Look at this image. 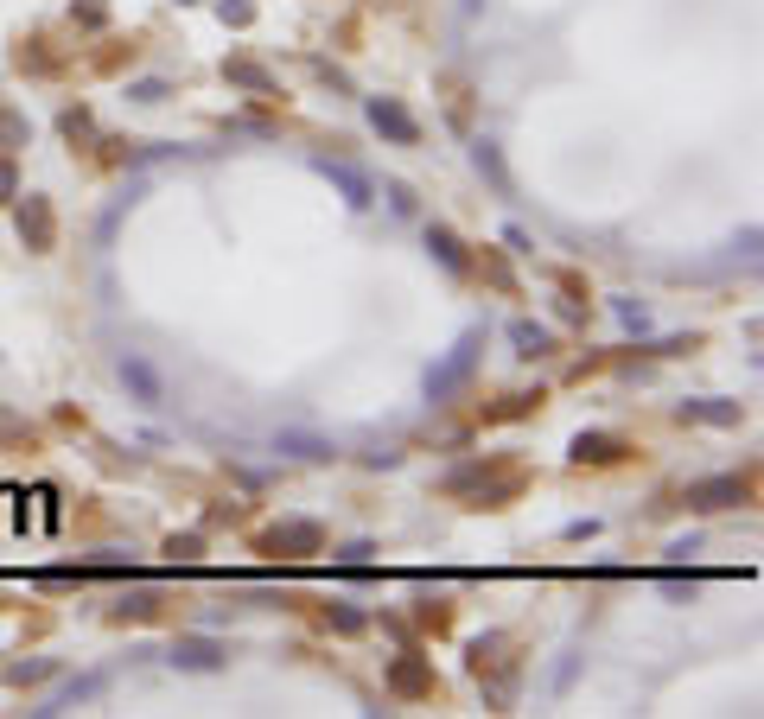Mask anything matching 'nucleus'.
Returning <instances> with one entry per match:
<instances>
[{
  "instance_id": "1",
  "label": "nucleus",
  "mask_w": 764,
  "mask_h": 719,
  "mask_svg": "<svg viewBox=\"0 0 764 719\" xmlns=\"http://www.w3.org/2000/svg\"><path fill=\"white\" fill-rule=\"evenodd\" d=\"M478 350H484V331H465V338H459L453 350H446V363H440V370H433V376H427V395H433V401H446V395H453V389H459V382H465V376H472V363H478Z\"/></svg>"
},
{
  "instance_id": "2",
  "label": "nucleus",
  "mask_w": 764,
  "mask_h": 719,
  "mask_svg": "<svg viewBox=\"0 0 764 719\" xmlns=\"http://www.w3.org/2000/svg\"><path fill=\"white\" fill-rule=\"evenodd\" d=\"M370 128H376V134H389L395 147H414V140H421V121H414L395 96H370Z\"/></svg>"
},
{
  "instance_id": "3",
  "label": "nucleus",
  "mask_w": 764,
  "mask_h": 719,
  "mask_svg": "<svg viewBox=\"0 0 764 719\" xmlns=\"http://www.w3.org/2000/svg\"><path fill=\"white\" fill-rule=\"evenodd\" d=\"M166 662H172V669H185V675H211V669H223V643L217 637H179L166 650Z\"/></svg>"
},
{
  "instance_id": "4",
  "label": "nucleus",
  "mask_w": 764,
  "mask_h": 719,
  "mask_svg": "<svg viewBox=\"0 0 764 719\" xmlns=\"http://www.w3.org/2000/svg\"><path fill=\"white\" fill-rule=\"evenodd\" d=\"M115 376H121V389H128L134 401H147V408H153V401L166 395V382H160V370H153V363L141 357V350H128V357L115 363Z\"/></svg>"
},
{
  "instance_id": "5",
  "label": "nucleus",
  "mask_w": 764,
  "mask_h": 719,
  "mask_svg": "<svg viewBox=\"0 0 764 719\" xmlns=\"http://www.w3.org/2000/svg\"><path fill=\"white\" fill-rule=\"evenodd\" d=\"M262 548L268 554H319L325 548V529H319V522H274Z\"/></svg>"
},
{
  "instance_id": "6",
  "label": "nucleus",
  "mask_w": 764,
  "mask_h": 719,
  "mask_svg": "<svg viewBox=\"0 0 764 719\" xmlns=\"http://www.w3.org/2000/svg\"><path fill=\"white\" fill-rule=\"evenodd\" d=\"M688 510H733V503H745V478H701L688 484Z\"/></svg>"
},
{
  "instance_id": "7",
  "label": "nucleus",
  "mask_w": 764,
  "mask_h": 719,
  "mask_svg": "<svg viewBox=\"0 0 764 719\" xmlns=\"http://www.w3.org/2000/svg\"><path fill=\"white\" fill-rule=\"evenodd\" d=\"M319 172H325V179H332V185L344 191V204H357V210H370V204H376V185L363 179L357 166H344V160H319Z\"/></svg>"
},
{
  "instance_id": "8",
  "label": "nucleus",
  "mask_w": 764,
  "mask_h": 719,
  "mask_svg": "<svg viewBox=\"0 0 764 719\" xmlns=\"http://www.w3.org/2000/svg\"><path fill=\"white\" fill-rule=\"evenodd\" d=\"M102 688H109V681H102V675H77V681H64L58 694H45V700H39V707H32V713H39V719H51V713H64V707H71V700H96Z\"/></svg>"
},
{
  "instance_id": "9",
  "label": "nucleus",
  "mask_w": 764,
  "mask_h": 719,
  "mask_svg": "<svg viewBox=\"0 0 764 719\" xmlns=\"http://www.w3.org/2000/svg\"><path fill=\"white\" fill-rule=\"evenodd\" d=\"M20 236H26V249H51V204L45 198L20 204Z\"/></svg>"
},
{
  "instance_id": "10",
  "label": "nucleus",
  "mask_w": 764,
  "mask_h": 719,
  "mask_svg": "<svg viewBox=\"0 0 764 719\" xmlns=\"http://www.w3.org/2000/svg\"><path fill=\"white\" fill-rule=\"evenodd\" d=\"M682 420H701V427H739V401H682Z\"/></svg>"
},
{
  "instance_id": "11",
  "label": "nucleus",
  "mask_w": 764,
  "mask_h": 719,
  "mask_svg": "<svg viewBox=\"0 0 764 719\" xmlns=\"http://www.w3.org/2000/svg\"><path fill=\"white\" fill-rule=\"evenodd\" d=\"M389 688H395V694H427V688H433V669H427L421 656H402V662L389 669Z\"/></svg>"
},
{
  "instance_id": "12",
  "label": "nucleus",
  "mask_w": 764,
  "mask_h": 719,
  "mask_svg": "<svg viewBox=\"0 0 764 719\" xmlns=\"http://www.w3.org/2000/svg\"><path fill=\"white\" fill-rule=\"evenodd\" d=\"M573 459H593V465L624 459V440H612V433H580V440H573Z\"/></svg>"
},
{
  "instance_id": "13",
  "label": "nucleus",
  "mask_w": 764,
  "mask_h": 719,
  "mask_svg": "<svg viewBox=\"0 0 764 719\" xmlns=\"http://www.w3.org/2000/svg\"><path fill=\"white\" fill-rule=\"evenodd\" d=\"M510 344H516V357H542V350H548V331L529 325V319H516V325H510Z\"/></svg>"
},
{
  "instance_id": "14",
  "label": "nucleus",
  "mask_w": 764,
  "mask_h": 719,
  "mask_svg": "<svg viewBox=\"0 0 764 719\" xmlns=\"http://www.w3.org/2000/svg\"><path fill=\"white\" fill-rule=\"evenodd\" d=\"M427 249L440 255L453 274H465V249H459V236H453V230H427Z\"/></svg>"
},
{
  "instance_id": "15",
  "label": "nucleus",
  "mask_w": 764,
  "mask_h": 719,
  "mask_svg": "<svg viewBox=\"0 0 764 719\" xmlns=\"http://www.w3.org/2000/svg\"><path fill=\"white\" fill-rule=\"evenodd\" d=\"M223 77L242 83V90H262V96L274 90V77H268V70H262V64H242V58H236V64H223Z\"/></svg>"
},
{
  "instance_id": "16",
  "label": "nucleus",
  "mask_w": 764,
  "mask_h": 719,
  "mask_svg": "<svg viewBox=\"0 0 764 719\" xmlns=\"http://www.w3.org/2000/svg\"><path fill=\"white\" fill-rule=\"evenodd\" d=\"M281 452H300V459H332V446L312 440V433H281Z\"/></svg>"
},
{
  "instance_id": "17",
  "label": "nucleus",
  "mask_w": 764,
  "mask_h": 719,
  "mask_svg": "<svg viewBox=\"0 0 764 719\" xmlns=\"http://www.w3.org/2000/svg\"><path fill=\"white\" fill-rule=\"evenodd\" d=\"M153 611H160V599H153V592H134V599L115 605V618H153Z\"/></svg>"
},
{
  "instance_id": "18",
  "label": "nucleus",
  "mask_w": 764,
  "mask_h": 719,
  "mask_svg": "<svg viewBox=\"0 0 764 719\" xmlns=\"http://www.w3.org/2000/svg\"><path fill=\"white\" fill-rule=\"evenodd\" d=\"M472 160H478V172H491V185H497V191L510 185V179H503V160H497V147H484V140H478V147H472Z\"/></svg>"
},
{
  "instance_id": "19",
  "label": "nucleus",
  "mask_w": 764,
  "mask_h": 719,
  "mask_svg": "<svg viewBox=\"0 0 764 719\" xmlns=\"http://www.w3.org/2000/svg\"><path fill=\"white\" fill-rule=\"evenodd\" d=\"M198 548H204V535H172V541H166L172 560H198Z\"/></svg>"
},
{
  "instance_id": "20",
  "label": "nucleus",
  "mask_w": 764,
  "mask_h": 719,
  "mask_svg": "<svg viewBox=\"0 0 764 719\" xmlns=\"http://www.w3.org/2000/svg\"><path fill=\"white\" fill-rule=\"evenodd\" d=\"M332 630H344V637H357V630H363V611H351V605H332Z\"/></svg>"
},
{
  "instance_id": "21",
  "label": "nucleus",
  "mask_w": 764,
  "mask_h": 719,
  "mask_svg": "<svg viewBox=\"0 0 764 719\" xmlns=\"http://www.w3.org/2000/svg\"><path fill=\"white\" fill-rule=\"evenodd\" d=\"M51 675V662H13L7 669V681H45Z\"/></svg>"
},
{
  "instance_id": "22",
  "label": "nucleus",
  "mask_w": 764,
  "mask_h": 719,
  "mask_svg": "<svg viewBox=\"0 0 764 719\" xmlns=\"http://www.w3.org/2000/svg\"><path fill=\"white\" fill-rule=\"evenodd\" d=\"M376 548H370V541H344V548H338V560H344V567H363V560H370Z\"/></svg>"
},
{
  "instance_id": "23",
  "label": "nucleus",
  "mask_w": 764,
  "mask_h": 719,
  "mask_svg": "<svg viewBox=\"0 0 764 719\" xmlns=\"http://www.w3.org/2000/svg\"><path fill=\"white\" fill-rule=\"evenodd\" d=\"M618 319H624V331H650V319H644V306H631V300H618Z\"/></svg>"
},
{
  "instance_id": "24",
  "label": "nucleus",
  "mask_w": 764,
  "mask_h": 719,
  "mask_svg": "<svg viewBox=\"0 0 764 719\" xmlns=\"http://www.w3.org/2000/svg\"><path fill=\"white\" fill-rule=\"evenodd\" d=\"M77 20L83 26H102V20H109V7H102V0H77Z\"/></svg>"
},
{
  "instance_id": "25",
  "label": "nucleus",
  "mask_w": 764,
  "mask_h": 719,
  "mask_svg": "<svg viewBox=\"0 0 764 719\" xmlns=\"http://www.w3.org/2000/svg\"><path fill=\"white\" fill-rule=\"evenodd\" d=\"M128 96H134V102H160V96H166V83H160V77H147V83H134Z\"/></svg>"
},
{
  "instance_id": "26",
  "label": "nucleus",
  "mask_w": 764,
  "mask_h": 719,
  "mask_svg": "<svg viewBox=\"0 0 764 719\" xmlns=\"http://www.w3.org/2000/svg\"><path fill=\"white\" fill-rule=\"evenodd\" d=\"M223 20H230V26H249V20H255L249 0H223Z\"/></svg>"
},
{
  "instance_id": "27",
  "label": "nucleus",
  "mask_w": 764,
  "mask_h": 719,
  "mask_svg": "<svg viewBox=\"0 0 764 719\" xmlns=\"http://www.w3.org/2000/svg\"><path fill=\"white\" fill-rule=\"evenodd\" d=\"M64 134H71V140H77V134H90V115L71 109V115H64Z\"/></svg>"
},
{
  "instance_id": "28",
  "label": "nucleus",
  "mask_w": 764,
  "mask_h": 719,
  "mask_svg": "<svg viewBox=\"0 0 764 719\" xmlns=\"http://www.w3.org/2000/svg\"><path fill=\"white\" fill-rule=\"evenodd\" d=\"M0 198H20V179H13V166L0 160Z\"/></svg>"
}]
</instances>
